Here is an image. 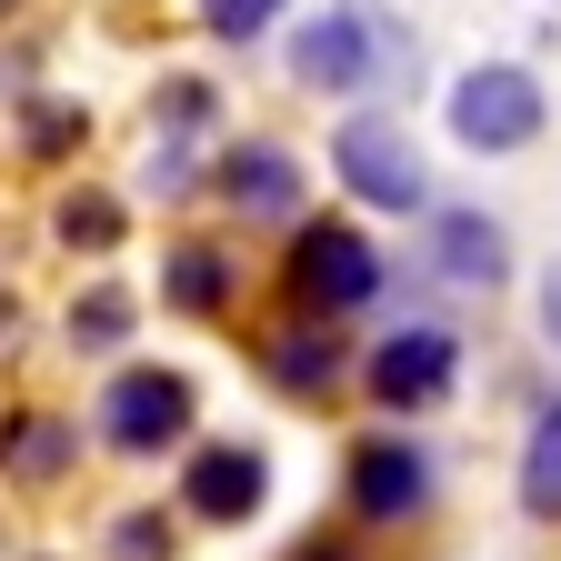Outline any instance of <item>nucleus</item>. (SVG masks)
Segmentation results:
<instances>
[{
  "mask_svg": "<svg viewBox=\"0 0 561 561\" xmlns=\"http://www.w3.org/2000/svg\"><path fill=\"white\" fill-rule=\"evenodd\" d=\"M291 291H301V301H321V311H351V301H371V291H381V261H371V241H362V231L311 221V231L291 241Z\"/></svg>",
  "mask_w": 561,
  "mask_h": 561,
  "instance_id": "nucleus-3",
  "label": "nucleus"
},
{
  "mask_svg": "<svg viewBox=\"0 0 561 561\" xmlns=\"http://www.w3.org/2000/svg\"><path fill=\"white\" fill-rule=\"evenodd\" d=\"M60 451H70V432H60V421H31V432H11V461H21V471H50Z\"/></svg>",
  "mask_w": 561,
  "mask_h": 561,
  "instance_id": "nucleus-17",
  "label": "nucleus"
},
{
  "mask_svg": "<svg viewBox=\"0 0 561 561\" xmlns=\"http://www.w3.org/2000/svg\"><path fill=\"white\" fill-rule=\"evenodd\" d=\"M451 130L471 140V151H522V140L541 130V91H531V70H512V60L461 70V91H451Z\"/></svg>",
  "mask_w": 561,
  "mask_h": 561,
  "instance_id": "nucleus-1",
  "label": "nucleus"
},
{
  "mask_svg": "<svg viewBox=\"0 0 561 561\" xmlns=\"http://www.w3.org/2000/svg\"><path fill=\"white\" fill-rule=\"evenodd\" d=\"M261 451H241V442H210L201 461H191V481H181V502L201 512V522H251L261 512Z\"/></svg>",
  "mask_w": 561,
  "mask_h": 561,
  "instance_id": "nucleus-7",
  "label": "nucleus"
},
{
  "mask_svg": "<svg viewBox=\"0 0 561 561\" xmlns=\"http://www.w3.org/2000/svg\"><path fill=\"white\" fill-rule=\"evenodd\" d=\"M522 502L561 522V411L541 421V432H531V451H522Z\"/></svg>",
  "mask_w": 561,
  "mask_h": 561,
  "instance_id": "nucleus-12",
  "label": "nucleus"
},
{
  "mask_svg": "<svg viewBox=\"0 0 561 561\" xmlns=\"http://www.w3.org/2000/svg\"><path fill=\"white\" fill-rule=\"evenodd\" d=\"M221 191H231L241 210H291L301 181H291V151H231V161H221Z\"/></svg>",
  "mask_w": 561,
  "mask_h": 561,
  "instance_id": "nucleus-10",
  "label": "nucleus"
},
{
  "mask_svg": "<svg viewBox=\"0 0 561 561\" xmlns=\"http://www.w3.org/2000/svg\"><path fill=\"white\" fill-rule=\"evenodd\" d=\"M271 371L291 381V391H311V381H331V371H341V351H331V341H311V331H280V341H271Z\"/></svg>",
  "mask_w": 561,
  "mask_h": 561,
  "instance_id": "nucleus-13",
  "label": "nucleus"
},
{
  "mask_svg": "<svg viewBox=\"0 0 561 561\" xmlns=\"http://www.w3.org/2000/svg\"><path fill=\"white\" fill-rule=\"evenodd\" d=\"M271 21H280V0H210V31H221V41H251Z\"/></svg>",
  "mask_w": 561,
  "mask_h": 561,
  "instance_id": "nucleus-16",
  "label": "nucleus"
},
{
  "mask_svg": "<svg viewBox=\"0 0 561 561\" xmlns=\"http://www.w3.org/2000/svg\"><path fill=\"white\" fill-rule=\"evenodd\" d=\"M432 261L451 280H481V291H491V280H502V231H491L481 210H442V221H432Z\"/></svg>",
  "mask_w": 561,
  "mask_h": 561,
  "instance_id": "nucleus-8",
  "label": "nucleus"
},
{
  "mask_svg": "<svg viewBox=\"0 0 561 561\" xmlns=\"http://www.w3.org/2000/svg\"><path fill=\"white\" fill-rule=\"evenodd\" d=\"M351 502H362V522H411L432 502V461L411 442H362L351 451Z\"/></svg>",
  "mask_w": 561,
  "mask_h": 561,
  "instance_id": "nucleus-5",
  "label": "nucleus"
},
{
  "mask_svg": "<svg viewBox=\"0 0 561 561\" xmlns=\"http://www.w3.org/2000/svg\"><path fill=\"white\" fill-rule=\"evenodd\" d=\"M331 161H341V181H351V191L381 201V210H421V201H432V181H421V151H411L391 121H341Z\"/></svg>",
  "mask_w": 561,
  "mask_h": 561,
  "instance_id": "nucleus-2",
  "label": "nucleus"
},
{
  "mask_svg": "<svg viewBox=\"0 0 561 561\" xmlns=\"http://www.w3.org/2000/svg\"><path fill=\"white\" fill-rule=\"evenodd\" d=\"M451 331H391L381 351H371V391L381 401H442L451 391Z\"/></svg>",
  "mask_w": 561,
  "mask_h": 561,
  "instance_id": "nucleus-6",
  "label": "nucleus"
},
{
  "mask_svg": "<svg viewBox=\"0 0 561 561\" xmlns=\"http://www.w3.org/2000/svg\"><path fill=\"white\" fill-rule=\"evenodd\" d=\"M101 432L121 451H171L191 432V381L181 371H121L111 401H101Z\"/></svg>",
  "mask_w": 561,
  "mask_h": 561,
  "instance_id": "nucleus-4",
  "label": "nucleus"
},
{
  "mask_svg": "<svg viewBox=\"0 0 561 561\" xmlns=\"http://www.w3.org/2000/svg\"><path fill=\"white\" fill-rule=\"evenodd\" d=\"M301 561H351V551H331V541H311V551H301Z\"/></svg>",
  "mask_w": 561,
  "mask_h": 561,
  "instance_id": "nucleus-18",
  "label": "nucleus"
},
{
  "mask_svg": "<svg viewBox=\"0 0 561 561\" xmlns=\"http://www.w3.org/2000/svg\"><path fill=\"white\" fill-rule=\"evenodd\" d=\"M291 70H301V81H321V91H351V81H362V21H321V31H301Z\"/></svg>",
  "mask_w": 561,
  "mask_h": 561,
  "instance_id": "nucleus-9",
  "label": "nucleus"
},
{
  "mask_svg": "<svg viewBox=\"0 0 561 561\" xmlns=\"http://www.w3.org/2000/svg\"><path fill=\"white\" fill-rule=\"evenodd\" d=\"M161 291H171L181 311H221V301H231V261H221V251H171V280H161Z\"/></svg>",
  "mask_w": 561,
  "mask_h": 561,
  "instance_id": "nucleus-11",
  "label": "nucleus"
},
{
  "mask_svg": "<svg viewBox=\"0 0 561 561\" xmlns=\"http://www.w3.org/2000/svg\"><path fill=\"white\" fill-rule=\"evenodd\" d=\"M60 231L81 241V251H111V241H121V201H101V191H81V201H60Z\"/></svg>",
  "mask_w": 561,
  "mask_h": 561,
  "instance_id": "nucleus-15",
  "label": "nucleus"
},
{
  "mask_svg": "<svg viewBox=\"0 0 561 561\" xmlns=\"http://www.w3.org/2000/svg\"><path fill=\"white\" fill-rule=\"evenodd\" d=\"M130 331V301L121 291H81V301H70V341H81V351H111Z\"/></svg>",
  "mask_w": 561,
  "mask_h": 561,
  "instance_id": "nucleus-14",
  "label": "nucleus"
}]
</instances>
